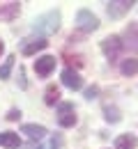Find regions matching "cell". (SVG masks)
Segmentation results:
<instances>
[{"mask_svg":"<svg viewBox=\"0 0 138 149\" xmlns=\"http://www.w3.org/2000/svg\"><path fill=\"white\" fill-rule=\"evenodd\" d=\"M122 39H120V35H111V37H106L104 41H101V51H104V55L108 57V62H115L120 57V53H122Z\"/></svg>","mask_w":138,"mask_h":149,"instance_id":"obj_3","label":"cell"},{"mask_svg":"<svg viewBox=\"0 0 138 149\" xmlns=\"http://www.w3.org/2000/svg\"><path fill=\"white\" fill-rule=\"evenodd\" d=\"M134 5H136V2H131V0H115V2H108L106 12H108V16H111V19H122V16H124Z\"/></svg>","mask_w":138,"mask_h":149,"instance_id":"obj_9","label":"cell"},{"mask_svg":"<svg viewBox=\"0 0 138 149\" xmlns=\"http://www.w3.org/2000/svg\"><path fill=\"white\" fill-rule=\"evenodd\" d=\"M5 53V44H2V39H0V55Z\"/></svg>","mask_w":138,"mask_h":149,"instance_id":"obj_22","label":"cell"},{"mask_svg":"<svg viewBox=\"0 0 138 149\" xmlns=\"http://www.w3.org/2000/svg\"><path fill=\"white\" fill-rule=\"evenodd\" d=\"M136 147H138V138L134 133H122L115 140V149H136Z\"/></svg>","mask_w":138,"mask_h":149,"instance_id":"obj_12","label":"cell"},{"mask_svg":"<svg viewBox=\"0 0 138 149\" xmlns=\"http://www.w3.org/2000/svg\"><path fill=\"white\" fill-rule=\"evenodd\" d=\"M60 12L58 9H51V12H46V14H41L37 19L32 21V30L41 35V37H46V35H53V32H58L60 30Z\"/></svg>","mask_w":138,"mask_h":149,"instance_id":"obj_1","label":"cell"},{"mask_svg":"<svg viewBox=\"0 0 138 149\" xmlns=\"http://www.w3.org/2000/svg\"><path fill=\"white\" fill-rule=\"evenodd\" d=\"M21 117V110L19 108H12V110L7 112V119H9V122H14V119H19Z\"/></svg>","mask_w":138,"mask_h":149,"instance_id":"obj_20","label":"cell"},{"mask_svg":"<svg viewBox=\"0 0 138 149\" xmlns=\"http://www.w3.org/2000/svg\"><path fill=\"white\" fill-rule=\"evenodd\" d=\"M48 46V41L44 37H30V39H23L21 41V53L23 55H35V53H39V51H44Z\"/></svg>","mask_w":138,"mask_h":149,"instance_id":"obj_5","label":"cell"},{"mask_svg":"<svg viewBox=\"0 0 138 149\" xmlns=\"http://www.w3.org/2000/svg\"><path fill=\"white\" fill-rule=\"evenodd\" d=\"M55 57L53 55H41V57H37L35 60V71H37V76L39 78H48L51 76V71L55 69Z\"/></svg>","mask_w":138,"mask_h":149,"instance_id":"obj_7","label":"cell"},{"mask_svg":"<svg viewBox=\"0 0 138 149\" xmlns=\"http://www.w3.org/2000/svg\"><path fill=\"white\" fill-rule=\"evenodd\" d=\"M21 133H25L30 140H41L48 131L44 129L41 124H23V126H21Z\"/></svg>","mask_w":138,"mask_h":149,"instance_id":"obj_11","label":"cell"},{"mask_svg":"<svg viewBox=\"0 0 138 149\" xmlns=\"http://www.w3.org/2000/svg\"><path fill=\"white\" fill-rule=\"evenodd\" d=\"M14 55H7L5 57V62H2V67H0V80H7L9 74H12V69H14Z\"/></svg>","mask_w":138,"mask_h":149,"instance_id":"obj_16","label":"cell"},{"mask_svg":"<svg viewBox=\"0 0 138 149\" xmlns=\"http://www.w3.org/2000/svg\"><path fill=\"white\" fill-rule=\"evenodd\" d=\"M97 94H99V87H97V85H92V87H88V90H85V99H88V101H95V99H97Z\"/></svg>","mask_w":138,"mask_h":149,"instance_id":"obj_18","label":"cell"},{"mask_svg":"<svg viewBox=\"0 0 138 149\" xmlns=\"http://www.w3.org/2000/svg\"><path fill=\"white\" fill-rule=\"evenodd\" d=\"M104 112H106V115H104V117H106V122H111V124H118L120 119H122L118 108H111V106H106V108H104Z\"/></svg>","mask_w":138,"mask_h":149,"instance_id":"obj_17","label":"cell"},{"mask_svg":"<svg viewBox=\"0 0 138 149\" xmlns=\"http://www.w3.org/2000/svg\"><path fill=\"white\" fill-rule=\"evenodd\" d=\"M0 147L19 149V147H21V138H19V133H14V131H2V133H0Z\"/></svg>","mask_w":138,"mask_h":149,"instance_id":"obj_10","label":"cell"},{"mask_svg":"<svg viewBox=\"0 0 138 149\" xmlns=\"http://www.w3.org/2000/svg\"><path fill=\"white\" fill-rule=\"evenodd\" d=\"M120 71H122V76H134V74H138V60H136V57L122 60V64H120Z\"/></svg>","mask_w":138,"mask_h":149,"instance_id":"obj_14","label":"cell"},{"mask_svg":"<svg viewBox=\"0 0 138 149\" xmlns=\"http://www.w3.org/2000/svg\"><path fill=\"white\" fill-rule=\"evenodd\" d=\"M19 9H21L19 2H0V19L12 21L14 16H19Z\"/></svg>","mask_w":138,"mask_h":149,"instance_id":"obj_13","label":"cell"},{"mask_svg":"<svg viewBox=\"0 0 138 149\" xmlns=\"http://www.w3.org/2000/svg\"><path fill=\"white\" fill-rule=\"evenodd\" d=\"M58 124L62 129H69V126H74L76 124V108H74V103H60L58 106Z\"/></svg>","mask_w":138,"mask_h":149,"instance_id":"obj_4","label":"cell"},{"mask_svg":"<svg viewBox=\"0 0 138 149\" xmlns=\"http://www.w3.org/2000/svg\"><path fill=\"white\" fill-rule=\"evenodd\" d=\"M58 101H60V90L55 85H48L46 92H44V103H46V106H55Z\"/></svg>","mask_w":138,"mask_h":149,"instance_id":"obj_15","label":"cell"},{"mask_svg":"<svg viewBox=\"0 0 138 149\" xmlns=\"http://www.w3.org/2000/svg\"><path fill=\"white\" fill-rule=\"evenodd\" d=\"M122 46H127L129 51L138 53V23H127L124 32H122Z\"/></svg>","mask_w":138,"mask_h":149,"instance_id":"obj_6","label":"cell"},{"mask_svg":"<svg viewBox=\"0 0 138 149\" xmlns=\"http://www.w3.org/2000/svg\"><path fill=\"white\" fill-rule=\"evenodd\" d=\"M62 145H64L62 135H60V133H55V135H53V140H51V149H62Z\"/></svg>","mask_w":138,"mask_h":149,"instance_id":"obj_19","label":"cell"},{"mask_svg":"<svg viewBox=\"0 0 138 149\" xmlns=\"http://www.w3.org/2000/svg\"><path fill=\"white\" fill-rule=\"evenodd\" d=\"M37 149H44V147H37Z\"/></svg>","mask_w":138,"mask_h":149,"instance_id":"obj_23","label":"cell"},{"mask_svg":"<svg viewBox=\"0 0 138 149\" xmlns=\"http://www.w3.org/2000/svg\"><path fill=\"white\" fill-rule=\"evenodd\" d=\"M76 28H78L81 32L90 35V32H95L99 28V19L90 9H78V14H76Z\"/></svg>","mask_w":138,"mask_h":149,"instance_id":"obj_2","label":"cell"},{"mask_svg":"<svg viewBox=\"0 0 138 149\" xmlns=\"http://www.w3.org/2000/svg\"><path fill=\"white\" fill-rule=\"evenodd\" d=\"M62 85L64 87H69V90H81L83 87V78L76 69H71V67H67V69H62Z\"/></svg>","mask_w":138,"mask_h":149,"instance_id":"obj_8","label":"cell"},{"mask_svg":"<svg viewBox=\"0 0 138 149\" xmlns=\"http://www.w3.org/2000/svg\"><path fill=\"white\" fill-rule=\"evenodd\" d=\"M19 78H21L19 85L23 87V90H25V87H28V83H25V71H23V69H19Z\"/></svg>","mask_w":138,"mask_h":149,"instance_id":"obj_21","label":"cell"}]
</instances>
